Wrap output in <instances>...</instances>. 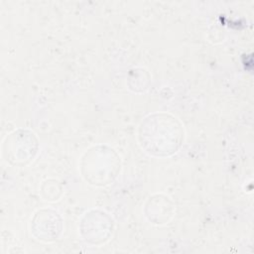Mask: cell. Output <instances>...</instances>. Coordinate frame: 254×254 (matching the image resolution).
I'll return each mask as SVG.
<instances>
[{
  "instance_id": "6da1fadb",
  "label": "cell",
  "mask_w": 254,
  "mask_h": 254,
  "mask_svg": "<svg viewBox=\"0 0 254 254\" xmlns=\"http://www.w3.org/2000/svg\"><path fill=\"white\" fill-rule=\"evenodd\" d=\"M185 140L184 125L179 118L167 112L147 115L138 128L141 148L154 157H169L176 154Z\"/></svg>"
},
{
  "instance_id": "7a4b0ae2",
  "label": "cell",
  "mask_w": 254,
  "mask_h": 254,
  "mask_svg": "<svg viewBox=\"0 0 254 254\" xmlns=\"http://www.w3.org/2000/svg\"><path fill=\"white\" fill-rule=\"evenodd\" d=\"M121 159L108 145L98 144L87 149L80 158L79 171L82 178L95 187L112 184L120 174Z\"/></svg>"
},
{
  "instance_id": "3957f363",
  "label": "cell",
  "mask_w": 254,
  "mask_h": 254,
  "mask_svg": "<svg viewBox=\"0 0 254 254\" xmlns=\"http://www.w3.org/2000/svg\"><path fill=\"white\" fill-rule=\"evenodd\" d=\"M37 135L29 129L19 128L6 136L2 143V157L13 167H26L39 152Z\"/></svg>"
},
{
  "instance_id": "277c9868",
  "label": "cell",
  "mask_w": 254,
  "mask_h": 254,
  "mask_svg": "<svg viewBox=\"0 0 254 254\" xmlns=\"http://www.w3.org/2000/svg\"><path fill=\"white\" fill-rule=\"evenodd\" d=\"M114 221L105 211L91 209L84 213L79 222V233L84 241L92 245L105 243L112 235Z\"/></svg>"
},
{
  "instance_id": "5b68a950",
  "label": "cell",
  "mask_w": 254,
  "mask_h": 254,
  "mask_svg": "<svg viewBox=\"0 0 254 254\" xmlns=\"http://www.w3.org/2000/svg\"><path fill=\"white\" fill-rule=\"evenodd\" d=\"M63 231V218L53 208L39 209L31 220V233L40 241L57 240Z\"/></svg>"
},
{
  "instance_id": "8992f818",
  "label": "cell",
  "mask_w": 254,
  "mask_h": 254,
  "mask_svg": "<svg viewBox=\"0 0 254 254\" xmlns=\"http://www.w3.org/2000/svg\"><path fill=\"white\" fill-rule=\"evenodd\" d=\"M175 204L164 194H154L150 196L144 205L146 218L155 224H164L174 215Z\"/></svg>"
},
{
  "instance_id": "52a82bcc",
  "label": "cell",
  "mask_w": 254,
  "mask_h": 254,
  "mask_svg": "<svg viewBox=\"0 0 254 254\" xmlns=\"http://www.w3.org/2000/svg\"><path fill=\"white\" fill-rule=\"evenodd\" d=\"M40 193L45 200L55 201L62 196L63 187L58 181L50 179L42 183L40 188Z\"/></svg>"
},
{
  "instance_id": "ba28073f",
  "label": "cell",
  "mask_w": 254,
  "mask_h": 254,
  "mask_svg": "<svg viewBox=\"0 0 254 254\" xmlns=\"http://www.w3.org/2000/svg\"><path fill=\"white\" fill-rule=\"evenodd\" d=\"M129 71H130L129 72V77L136 78V80H134L133 83L128 84L129 88L131 90H133V91H136V92H143V91H145L148 88V86L150 84V81H148V80H141V79L142 78L151 77L150 73L145 68H142V67L133 68V69H130Z\"/></svg>"
}]
</instances>
